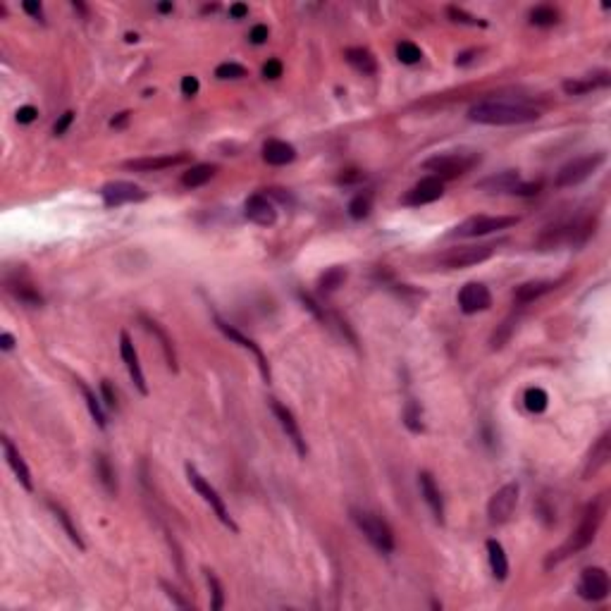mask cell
<instances>
[{
	"label": "cell",
	"mask_w": 611,
	"mask_h": 611,
	"mask_svg": "<svg viewBox=\"0 0 611 611\" xmlns=\"http://www.w3.org/2000/svg\"><path fill=\"white\" fill-rule=\"evenodd\" d=\"M22 10L26 12V15H31L34 19H38V22H43V5L38 3V0H24Z\"/></svg>",
	"instance_id": "obj_47"
},
{
	"label": "cell",
	"mask_w": 611,
	"mask_h": 611,
	"mask_svg": "<svg viewBox=\"0 0 611 611\" xmlns=\"http://www.w3.org/2000/svg\"><path fill=\"white\" fill-rule=\"evenodd\" d=\"M344 60L349 62L353 70L363 72V75H375L378 72V60L368 48H346Z\"/></svg>",
	"instance_id": "obj_27"
},
{
	"label": "cell",
	"mask_w": 611,
	"mask_h": 611,
	"mask_svg": "<svg viewBox=\"0 0 611 611\" xmlns=\"http://www.w3.org/2000/svg\"><path fill=\"white\" fill-rule=\"evenodd\" d=\"M514 225H518V218H514V215H497V218H492V215H475V218L463 220L451 232V236H485L497 232V229H509Z\"/></svg>",
	"instance_id": "obj_7"
},
{
	"label": "cell",
	"mask_w": 611,
	"mask_h": 611,
	"mask_svg": "<svg viewBox=\"0 0 611 611\" xmlns=\"http://www.w3.org/2000/svg\"><path fill=\"white\" fill-rule=\"evenodd\" d=\"M101 196H103V203L105 208H117V206H124V203H141L146 201V192L134 182H108L103 184L101 189Z\"/></svg>",
	"instance_id": "obj_10"
},
{
	"label": "cell",
	"mask_w": 611,
	"mask_h": 611,
	"mask_svg": "<svg viewBox=\"0 0 611 611\" xmlns=\"http://www.w3.org/2000/svg\"><path fill=\"white\" fill-rule=\"evenodd\" d=\"M373 210V194L370 192H360L349 201V215L353 220H363L370 215Z\"/></svg>",
	"instance_id": "obj_35"
},
{
	"label": "cell",
	"mask_w": 611,
	"mask_h": 611,
	"mask_svg": "<svg viewBox=\"0 0 611 611\" xmlns=\"http://www.w3.org/2000/svg\"><path fill=\"white\" fill-rule=\"evenodd\" d=\"M248 15V5H244V3H234L232 8H229V17H234V19H244Z\"/></svg>",
	"instance_id": "obj_56"
},
{
	"label": "cell",
	"mask_w": 611,
	"mask_h": 611,
	"mask_svg": "<svg viewBox=\"0 0 611 611\" xmlns=\"http://www.w3.org/2000/svg\"><path fill=\"white\" fill-rule=\"evenodd\" d=\"M0 349H3V351H12V349H15V337H12L10 332L0 334Z\"/></svg>",
	"instance_id": "obj_57"
},
{
	"label": "cell",
	"mask_w": 611,
	"mask_h": 611,
	"mask_svg": "<svg viewBox=\"0 0 611 611\" xmlns=\"http://www.w3.org/2000/svg\"><path fill=\"white\" fill-rule=\"evenodd\" d=\"M282 70H285V67H282V62L273 57V60H268L265 65H263V77H265V79H280Z\"/></svg>",
	"instance_id": "obj_48"
},
{
	"label": "cell",
	"mask_w": 611,
	"mask_h": 611,
	"mask_svg": "<svg viewBox=\"0 0 611 611\" xmlns=\"http://www.w3.org/2000/svg\"><path fill=\"white\" fill-rule=\"evenodd\" d=\"M607 160V150H597L593 155H583V158H576V160L566 163L559 172H556V180L554 184L559 189H566V187H576V184L585 182L590 175L597 172V167Z\"/></svg>",
	"instance_id": "obj_5"
},
{
	"label": "cell",
	"mask_w": 611,
	"mask_h": 611,
	"mask_svg": "<svg viewBox=\"0 0 611 611\" xmlns=\"http://www.w3.org/2000/svg\"><path fill=\"white\" fill-rule=\"evenodd\" d=\"M365 175L360 172V170H344L339 177H337V184H344V187H349V184H358L363 182Z\"/></svg>",
	"instance_id": "obj_45"
},
{
	"label": "cell",
	"mask_w": 611,
	"mask_h": 611,
	"mask_svg": "<svg viewBox=\"0 0 611 611\" xmlns=\"http://www.w3.org/2000/svg\"><path fill=\"white\" fill-rule=\"evenodd\" d=\"M478 48H473V50H466V53H458L456 55V65L458 67H463V65H468V62H473V57H478Z\"/></svg>",
	"instance_id": "obj_55"
},
{
	"label": "cell",
	"mask_w": 611,
	"mask_h": 611,
	"mask_svg": "<svg viewBox=\"0 0 611 611\" xmlns=\"http://www.w3.org/2000/svg\"><path fill=\"white\" fill-rule=\"evenodd\" d=\"M490 306H492V294L483 282H468V285H463L461 292H458V308H461L466 315L488 311Z\"/></svg>",
	"instance_id": "obj_15"
},
{
	"label": "cell",
	"mask_w": 611,
	"mask_h": 611,
	"mask_svg": "<svg viewBox=\"0 0 611 611\" xmlns=\"http://www.w3.org/2000/svg\"><path fill=\"white\" fill-rule=\"evenodd\" d=\"M268 36H270V31H268V26H265V24H255L253 29H251V34H248V41L255 43V45H260V43H265V41H268Z\"/></svg>",
	"instance_id": "obj_49"
},
{
	"label": "cell",
	"mask_w": 611,
	"mask_h": 611,
	"mask_svg": "<svg viewBox=\"0 0 611 611\" xmlns=\"http://www.w3.org/2000/svg\"><path fill=\"white\" fill-rule=\"evenodd\" d=\"M270 409H273V413H275V418H277L280 428L285 430L287 439L294 444V449H297V454H299L301 458H306V454H308V446H306L304 432H301L299 423H297V418H294V413L289 411L285 404H280L277 399H270Z\"/></svg>",
	"instance_id": "obj_12"
},
{
	"label": "cell",
	"mask_w": 611,
	"mask_h": 611,
	"mask_svg": "<svg viewBox=\"0 0 611 611\" xmlns=\"http://www.w3.org/2000/svg\"><path fill=\"white\" fill-rule=\"evenodd\" d=\"M518 182H521V175H518L516 170H504V172L485 177L475 187L485 194H514Z\"/></svg>",
	"instance_id": "obj_21"
},
{
	"label": "cell",
	"mask_w": 611,
	"mask_h": 611,
	"mask_svg": "<svg viewBox=\"0 0 611 611\" xmlns=\"http://www.w3.org/2000/svg\"><path fill=\"white\" fill-rule=\"evenodd\" d=\"M418 485H420V492H423L425 502H428V507L432 511V516H435V521L444 523V499H442V492H439V488H437L435 478H432V473L420 470Z\"/></svg>",
	"instance_id": "obj_20"
},
{
	"label": "cell",
	"mask_w": 611,
	"mask_h": 611,
	"mask_svg": "<svg viewBox=\"0 0 611 611\" xmlns=\"http://www.w3.org/2000/svg\"><path fill=\"white\" fill-rule=\"evenodd\" d=\"M518 492H521V488H518L516 483H509L492 495L490 504H488L490 523L502 525V523L509 521L511 514H514V509H516V504H518Z\"/></svg>",
	"instance_id": "obj_11"
},
{
	"label": "cell",
	"mask_w": 611,
	"mask_h": 611,
	"mask_svg": "<svg viewBox=\"0 0 611 611\" xmlns=\"http://www.w3.org/2000/svg\"><path fill=\"white\" fill-rule=\"evenodd\" d=\"M206 580H208V585H210V593H213V602H210V609L220 611L222 607H225V590H222L218 576L210 573V571H206Z\"/></svg>",
	"instance_id": "obj_40"
},
{
	"label": "cell",
	"mask_w": 611,
	"mask_h": 611,
	"mask_svg": "<svg viewBox=\"0 0 611 611\" xmlns=\"http://www.w3.org/2000/svg\"><path fill=\"white\" fill-rule=\"evenodd\" d=\"M483 163L480 150H449V153H437L428 158L423 163V170L432 172V177L442 182L456 180V177H463L466 172H470L473 167H478Z\"/></svg>",
	"instance_id": "obj_3"
},
{
	"label": "cell",
	"mask_w": 611,
	"mask_h": 611,
	"mask_svg": "<svg viewBox=\"0 0 611 611\" xmlns=\"http://www.w3.org/2000/svg\"><path fill=\"white\" fill-rule=\"evenodd\" d=\"M397 57L404 65H416L423 57V53H420V48L413 41H402L397 45Z\"/></svg>",
	"instance_id": "obj_39"
},
{
	"label": "cell",
	"mask_w": 611,
	"mask_h": 611,
	"mask_svg": "<svg viewBox=\"0 0 611 611\" xmlns=\"http://www.w3.org/2000/svg\"><path fill=\"white\" fill-rule=\"evenodd\" d=\"M446 15L451 17V22H458V24H470V26H488V22L475 15H470V12H466L463 8H456V5H451V8H446Z\"/></svg>",
	"instance_id": "obj_41"
},
{
	"label": "cell",
	"mask_w": 611,
	"mask_h": 611,
	"mask_svg": "<svg viewBox=\"0 0 611 611\" xmlns=\"http://www.w3.org/2000/svg\"><path fill=\"white\" fill-rule=\"evenodd\" d=\"M96 473H98V478H101L103 488L108 490L110 495H117L115 470H113V466H110L108 456H103V454H98V456H96Z\"/></svg>",
	"instance_id": "obj_34"
},
{
	"label": "cell",
	"mask_w": 611,
	"mask_h": 611,
	"mask_svg": "<svg viewBox=\"0 0 611 611\" xmlns=\"http://www.w3.org/2000/svg\"><path fill=\"white\" fill-rule=\"evenodd\" d=\"M404 425L409 428L411 432H423V411H420V406L413 402H406V409H404Z\"/></svg>",
	"instance_id": "obj_38"
},
{
	"label": "cell",
	"mask_w": 611,
	"mask_h": 611,
	"mask_svg": "<svg viewBox=\"0 0 611 611\" xmlns=\"http://www.w3.org/2000/svg\"><path fill=\"white\" fill-rule=\"evenodd\" d=\"M611 593V580L609 573L600 566H590L580 573V580H578V595L588 602H602L607 600Z\"/></svg>",
	"instance_id": "obj_9"
},
{
	"label": "cell",
	"mask_w": 611,
	"mask_h": 611,
	"mask_svg": "<svg viewBox=\"0 0 611 611\" xmlns=\"http://www.w3.org/2000/svg\"><path fill=\"white\" fill-rule=\"evenodd\" d=\"M351 518H353V523L358 525L360 533L365 535V540L378 551H382V554L394 551V533L385 518H380L378 514H370V511H363V509H353Z\"/></svg>",
	"instance_id": "obj_4"
},
{
	"label": "cell",
	"mask_w": 611,
	"mask_h": 611,
	"mask_svg": "<svg viewBox=\"0 0 611 611\" xmlns=\"http://www.w3.org/2000/svg\"><path fill=\"white\" fill-rule=\"evenodd\" d=\"M101 394H103L105 406L115 411V409H117V397H115V392H113V387H110L108 380H103V382H101Z\"/></svg>",
	"instance_id": "obj_52"
},
{
	"label": "cell",
	"mask_w": 611,
	"mask_h": 611,
	"mask_svg": "<svg viewBox=\"0 0 611 611\" xmlns=\"http://www.w3.org/2000/svg\"><path fill=\"white\" fill-rule=\"evenodd\" d=\"M468 120L478 124H528L540 120V110L530 108L525 103H507V101H480L468 110Z\"/></svg>",
	"instance_id": "obj_2"
},
{
	"label": "cell",
	"mask_w": 611,
	"mask_h": 611,
	"mask_svg": "<svg viewBox=\"0 0 611 611\" xmlns=\"http://www.w3.org/2000/svg\"><path fill=\"white\" fill-rule=\"evenodd\" d=\"M244 215L251 222L260 227H270L277 222V210H275L273 201L268 199L265 194H253L248 196L246 203H244Z\"/></svg>",
	"instance_id": "obj_16"
},
{
	"label": "cell",
	"mask_w": 611,
	"mask_h": 611,
	"mask_svg": "<svg viewBox=\"0 0 611 611\" xmlns=\"http://www.w3.org/2000/svg\"><path fill=\"white\" fill-rule=\"evenodd\" d=\"M542 189V182H518V187L514 189V196H537Z\"/></svg>",
	"instance_id": "obj_44"
},
{
	"label": "cell",
	"mask_w": 611,
	"mask_h": 611,
	"mask_svg": "<svg viewBox=\"0 0 611 611\" xmlns=\"http://www.w3.org/2000/svg\"><path fill=\"white\" fill-rule=\"evenodd\" d=\"M514 325H516V320H514V318H509L507 323H504L502 327H499V332H495V337H492V349H502L504 341L509 339L511 330H514Z\"/></svg>",
	"instance_id": "obj_43"
},
{
	"label": "cell",
	"mask_w": 611,
	"mask_h": 611,
	"mask_svg": "<svg viewBox=\"0 0 611 611\" xmlns=\"http://www.w3.org/2000/svg\"><path fill=\"white\" fill-rule=\"evenodd\" d=\"M75 122V113H72V110H67V113H62L60 115V120L55 122V127H53V134L55 136H62L65 131L70 129V124Z\"/></svg>",
	"instance_id": "obj_46"
},
{
	"label": "cell",
	"mask_w": 611,
	"mask_h": 611,
	"mask_svg": "<svg viewBox=\"0 0 611 611\" xmlns=\"http://www.w3.org/2000/svg\"><path fill=\"white\" fill-rule=\"evenodd\" d=\"M602 518H604V499L597 497L595 502H590L585 507V511H583V518H580V523H578V528L573 530V535H571L568 540L563 542L556 551H551L544 566L551 568L554 563H559V561L566 559V556L588 549L590 544H593L595 537H597V530H600V525H602Z\"/></svg>",
	"instance_id": "obj_1"
},
{
	"label": "cell",
	"mask_w": 611,
	"mask_h": 611,
	"mask_svg": "<svg viewBox=\"0 0 611 611\" xmlns=\"http://www.w3.org/2000/svg\"><path fill=\"white\" fill-rule=\"evenodd\" d=\"M189 163V153H177V155H158V158H139V160H127L124 170H134V172H160V170L177 167Z\"/></svg>",
	"instance_id": "obj_19"
},
{
	"label": "cell",
	"mask_w": 611,
	"mask_h": 611,
	"mask_svg": "<svg viewBox=\"0 0 611 611\" xmlns=\"http://www.w3.org/2000/svg\"><path fill=\"white\" fill-rule=\"evenodd\" d=\"M246 75H248V70L239 62H222L218 65V70H215V77L218 79H241Z\"/></svg>",
	"instance_id": "obj_42"
},
{
	"label": "cell",
	"mask_w": 611,
	"mask_h": 611,
	"mask_svg": "<svg viewBox=\"0 0 611 611\" xmlns=\"http://www.w3.org/2000/svg\"><path fill=\"white\" fill-rule=\"evenodd\" d=\"M199 89H201V84H199V79H196V77L187 75V77L182 79V94H184V96L192 98V96L199 94Z\"/></svg>",
	"instance_id": "obj_50"
},
{
	"label": "cell",
	"mask_w": 611,
	"mask_h": 611,
	"mask_svg": "<svg viewBox=\"0 0 611 611\" xmlns=\"http://www.w3.org/2000/svg\"><path fill=\"white\" fill-rule=\"evenodd\" d=\"M609 84H611L609 72H602V75H595L588 79H568V82H563V91H566L568 96H585L595 89H607Z\"/></svg>",
	"instance_id": "obj_23"
},
{
	"label": "cell",
	"mask_w": 611,
	"mask_h": 611,
	"mask_svg": "<svg viewBox=\"0 0 611 611\" xmlns=\"http://www.w3.org/2000/svg\"><path fill=\"white\" fill-rule=\"evenodd\" d=\"M187 475H189V483H192V488L199 492V495L203 497V502H206L208 507L213 509V514L220 518V523L227 525V528L232 530V533H239V525H236L234 518L229 516V511H227V507H225V502H222V497L218 495V490H215L213 485H210L206 478H203L201 473L194 468L192 463H187Z\"/></svg>",
	"instance_id": "obj_6"
},
{
	"label": "cell",
	"mask_w": 611,
	"mask_h": 611,
	"mask_svg": "<svg viewBox=\"0 0 611 611\" xmlns=\"http://www.w3.org/2000/svg\"><path fill=\"white\" fill-rule=\"evenodd\" d=\"M129 117H131V113H129V110H124V113L115 115L113 120H110V127H113V129H122V127H127Z\"/></svg>",
	"instance_id": "obj_54"
},
{
	"label": "cell",
	"mask_w": 611,
	"mask_h": 611,
	"mask_svg": "<svg viewBox=\"0 0 611 611\" xmlns=\"http://www.w3.org/2000/svg\"><path fill=\"white\" fill-rule=\"evenodd\" d=\"M163 588H165L167 597H170V600H172V602L177 604V607H182V609H189V607H192V602L182 600V597H180V593H177V590H172V588H170L167 583H163Z\"/></svg>",
	"instance_id": "obj_53"
},
{
	"label": "cell",
	"mask_w": 611,
	"mask_h": 611,
	"mask_svg": "<svg viewBox=\"0 0 611 611\" xmlns=\"http://www.w3.org/2000/svg\"><path fill=\"white\" fill-rule=\"evenodd\" d=\"M215 325H218V330H220L222 334H225V337H229L232 341H236V344H239L241 349H248V351L253 353L255 360H258V368H260V375H263V380H265V382H270V365H268V358H265V353H263L260 346L255 344V341H253L251 337H246V334H241L234 325L225 323V320H222L220 315H215Z\"/></svg>",
	"instance_id": "obj_14"
},
{
	"label": "cell",
	"mask_w": 611,
	"mask_h": 611,
	"mask_svg": "<svg viewBox=\"0 0 611 611\" xmlns=\"http://www.w3.org/2000/svg\"><path fill=\"white\" fill-rule=\"evenodd\" d=\"M346 277H349V273H346V268H341V265H334V268H330V270H325L318 280L320 294L337 292V289L346 282Z\"/></svg>",
	"instance_id": "obj_31"
},
{
	"label": "cell",
	"mask_w": 611,
	"mask_h": 611,
	"mask_svg": "<svg viewBox=\"0 0 611 611\" xmlns=\"http://www.w3.org/2000/svg\"><path fill=\"white\" fill-rule=\"evenodd\" d=\"M444 196V182L437 180V177H425L420 180L416 187H411L409 192L404 194L402 203L404 206H428V203H435Z\"/></svg>",
	"instance_id": "obj_13"
},
{
	"label": "cell",
	"mask_w": 611,
	"mask_h": 611,
	"mask_svg": "<svg viewBox=\"0 0 611 611\" xmlns=\"http://www.w3.org/2000/svg\"><path fill=\"white\" fill-rule=\"evenodd\" d=\"M497 251L495 244H475V246H456L449 248L442 255V265L451 268V270H458V268H470L478 265V263L492 258V253Z\"/></svg>",
	"instance_id": "obj_8"
},
{
	"label": "cell",
	"mask_w": 611,
	"mask_h": 611,
	"mask_svg": "<svg viewBox=\"0 0 611 611\" xmlns=\"http://www.w3.org/2000/svg\"><path fill=\"white\" fill-rule=\"evenodd\" d=\"M294 158H297V148L287 141L270 139V141H265V146H263V160H265L268 165L282 167V165H289Z\"/></svg>",
	"instance_id": "obj_22"
},
{
	"label": "cell",
	"mask_w": 611,
	"mask_h": 611,
	"mask_svg": "<svg viewBox=\"0 0 611 611\" xmlns=\"http://www.w3.org/2000/svg\"><path fill=\"white\" fill-rule=\"evenodd\" d=\"M38 117V110L34 108V105H24V108L17 110V122L19 124H31Z\"/></svg>",
	"instance_id": "obj_51"
},
{
	"label": "cell",
	"mask_w": 611,
	"mask_h": 611,
	"mask_svg": "<svg viewBox=\"0 0 611 611\" xmlns=\"http://www.w3.org/2000/svg\"><path fill=\"white\" fill-rule=\"evenodd\" d=\"M530 22L535 26H554L559 24V10L549 8V5H540V8L530 10Z\"/></svg>",
	"instance_id": "obj_37"
},
{
	"label": "cell",
	"mask_w": 611,
	"mask_h": 611,
	"mask_svg": "<svg viewBox=\"0 0 611 611\" xmlns=\"http://www.w3.org/2000/svg\"><path fill=\"white\" fill-rule=\"evenodd\" d=\"M609 432H604V435L597 439V444L593 446V451H590V458L585 463V470H583V478H590L595 475L597 470L604 468V466L609 463V456H611V449H609Z\"/></svg>",
	"instance_id": "obj_25"
},
{
	"label": "cell",
	"mask_w": 611,
	"mask_h": 611,
	"mask_svg": "<svg viewBox=\"0 0 611 611\" xmlns=\"http://www.w3.org/2000/svg\"><path fill=\"white\" fill-rule=\"evenodd\" d=\"M8 289L26 306H41L43 304V297L38 294V289L26 280H8Z\"/></svg>",
	"instance_id": "obj_30"
},
{
	"label": "cell",
	"mask_w": 611,
	"mask_h": 611,
	"mask_svg": "<svg viewBox=\"0 0 611 611\" xmlns=\"http://www.w3.org/2000/svg\"><path fill=\"white\" fill-rule=\"evenodd\" d=\"M120 356L124 360V365H127L131 382H134L136 390H139L143 397H146L148 385H146V378H143V370H141V363H139V353H136L134 344H131V339H129L127 332L120 334Z\"/></svg>",
	"instance_id": "obj_17"
},
{
	"label": "cell",
	"mask_w": 611,
	"mask_h": 611,
	"mask_svg": "<svg viewBox=\"0 0 611 611\" xmlns=\"http://www.w3.org/2000/svg\"><path fill=\"white\" fill-rule=\"evenodd\" d=\"M124 38H127V43H136V41H139V36H136V34H127Z\"/></svg>",
	"instance_id": "obj_59"
},
{
	"label": "cell",
	"mask_w": 611,
	"mask_h": 611,
	"mask_svg": "<svg viewBox=\"0 0 611 611\" xmlns=\"http://www.w3.org/2000/svg\"><path fill=\"white\" fill-rule=\"evenodd\" d=\"M77 385H79V390H82L84 399H87V406H89V413H91V418H94L98 428L103 430L105 425H108V418H105V413H103V406H101V402H98V397L94 394V390H91V387H87V382H82V380H77Z\"/></svg>",
	"instance_id": "obj_33"
},
{
	"label": "cell",
	"mask_w": 611,
	"mask_h": 611,
	"mask_svg": "<svg viewBox=\"0 0 611 611\" xmlns=\"http://www.w3.org/2000/svg\"><path fill=\"white\" fill-rule=\"evenodd\" d=\"M523 402H525V409H528V411H533V413H542V411H547V406H549V397H547V392L540 390V387H530V390L525 392Z\"/></svg>",
	"instance_id": "obj_36"
},
{
	"label": "cell",
	"mask_w": 611,
	"mask_h": 611,
	"mask_svg": "<svg viewBox=\"0 0 611 611\" xmlns=\"http://www.w3.org/2000/svg\"><path fill=\"white\" fill-rule=\"evenodd\" d=\"M218 172V165H210V163H199V165H192L187 172L182 175V184L187 189H196V187H203L208 184L210 180Z\"/></svg>",
	"instance_id": "obj_29"
},
{
	"label": "cell",
	"mask_w": 611,
	"mask_h": 611,
	"mask_svg": "<svg viewBox=\"0 0 611 611\" xmlns=\"http://www.w3.org/2000/svg\"><path fill=\"white\" fill-rule=\"evenodd\" d=\"M3 454H5V461H8V466L12 468V473H15V478L19 480V485L26 490V492H34V480H31V470L29 466H26V461L22 458V454H19V449L15 444H12V439L8 435H3Z\"/></svg>",
	"instance_id": "obj_18"
},
{
	"label": "cell",
	"mask_w": 611,
	"mask_h": 611,
	"mask_svg": "<svg viewBox=\"0 0 611 611\" xmlns=\"http://www.w3.org/2000/svg\"><path fill=\"white\" fill-rule=\"evenodd\" d=\"M139 318H141L143 327H146V330H148L150 334H153V337H158V341H160V346H163V351H165L167 365L172 368V370L177 373V353H175L172 339L167 337V332L163 330V327H160V323H155L153 318H148V315H139Z\"/></svg>",
	"instance_id": "obj_26"
},
{
	"label": "cell",
	"mask_w": 611,
	"mask_h": 611,
	"mask_svg": "<svg viewBox=\"0 0 611 611\" xmlns=\"http://www.w3.org/2000/svg\"><path fill=\"white\" fill-rule=\"evenodd\" d=\"M488 559H490L492 576H495L497 580H507V576H509V559H507V551H504L502 542L488 540Z\"/></svg>",
	"instance_id": "obj_28"
},
{
	"label": "cell",
	"mask_w": 611,
	"mask_h": 611,
	"mask_svg": "<svg viewBox=\"0 0 611 611\" xmlns=\"http://www.w3.org/2000/svg\"><path fill=\"white\" fill-rule=\"evenodd\" d=\"M556 287V282H549V280H537V282H525L514 292V301L518 306H525V304H533L544 294H549L551 289Z\"/></svg>",
	"instance_id": "obj_24"
},
{
	"label": "cell",
	"mask_w": 611,
	"mask_h": 611,
	"mask_svg": "<svg viewBox=\"0 0 611 611\" xmlns=\"http://www.w3.org/2000/svg\"><path fill=\"white\" fill-rule=\"evenodd\" d=\"M48 507H50V511L53 514H55V518H57V523L62 525V530L65 533H67V537L72 540V544H77L79 549H87V544H84V540H82V535H79V530L75 528V523H72V518H70V514L67 511H65L60 504H55V502H48Z\"/></svg>",
	"instance_id": "obj_32"
},
{
	"label": "cell",
	"mask_w": 611,
	"mask_h": 611,
	"mask_svg": "<svg viewBox=\"0 0 611 611\" xmlns=\"http://www.w3.org/2000/svg\"><path fill=\"white\" fill-rule=\"evenodd\" d=\"M172 10H175L172 3H160V5H158V12H163V15H165V12H172Z\"/></svg>",
	"instance_id": "obj_58"
}]
</instances>
